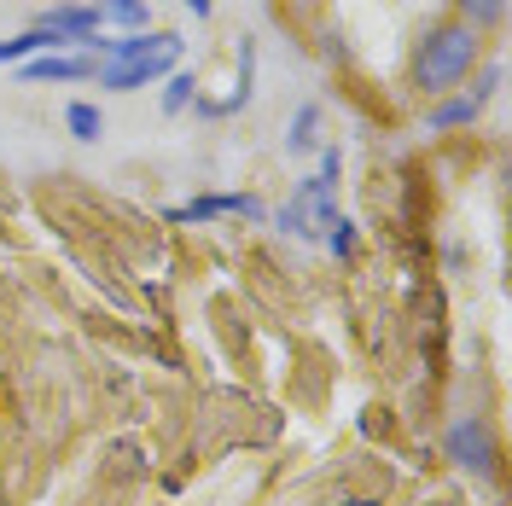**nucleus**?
<instances>
[{
    "mask_svg": "<svg viewBox=\"0 0 512 506\" xmlns=\"http://www.w3.org/2000/svg\"><path fill=\"white\" fill-rule=\"evenodd\" d=\"M320 245H326V251L338 256V262H355V222L344 216V210H338V216L326 222V233H320Z\"/></svg>",
    "mask_w": 512,
    "mask_h": 506,
    "instance_id": "2eb2a0df",
    "label": "nucleus"
},
{
    "mask_svg": "<svg viewBox=\"0 0 512 506\" xmlns=\"http://www.w3.org/2000/svg\"><path fill=\"white\" fill-rule=\"evenodd\" d=\"M291 204H297V216H303V227L309 233H326V222L338 216V181H320V175H303L297 181V192H291Z\"/></svg>",
    "mask_w": 512,
    "mask_h": 506,
    "instance_id": "0eeeda50",
    "label": "nucleus"
},
{
    "mask_svg": "<svg viewBox=\"0 0 512 506\" xmlns=\"http://www.w3.org/2000/svg\"><path fill=\"white\" fill-rule=\"evenodd\" d=\"M64 128H70L82 146H94V140H105V111H99L94 99H70V105H64Z\"/></svg>",
    "mask_w": 512,
    "mask_h": 506,
    "instance_id": "ddd939ff",
    "label": "nucleus"
},
{
    "mask_svg": "<svg viewBox=\"0 0 512 506\" xmlns=\"http://www.w3.org/2000/svg\"><path fill=\"white\" fill-rule=\"evenodd\" d=\"M483 64V35H472L466 24H431V30L414 41V59H408V82H414L425 99L454 94L460 82H472V70Z\"/></svg>",
    "mask_w": 512,
    "mask_h": 506,
    "instance_id": "f257e3e1",
    "label": "nucleus"
},
{
    "mask_svg": "<svg viewBox=\"0 0 512 506\" xmlns=\"http://www.w3.org/2000/svg\"><path fill=\"white\" fill-rule=\"evenodd\" d=\"M495 94H501V64H489V70L478 76V88H472V99H478V105H489Z\"/></svg>",
    "mask_w": 512,
    "mask_h": 506,
    "instance_id": "f3484780",
    "label": "nucleus"
},
{
    "mask_svg": "<svg viewBox=\"0 0 512 506\" xmlns=\"http://www.w3.org/2000/svg\"><path fill=\"white\" fill-rule=\"evenodd\" d=\"M35 30L59 35L70 53H88V47L99 41V30H105V24H99V6H47V12L35 18Z\"/></svg>",
    "mask_w": 512,
    "mask_h": 506,
    "instance_id": "39448f33",
    "label": "nucleus"
},
{
    "mask_svg": "<svg viewBox=\"0 0 512 506\" xmlns=\"http://www.w3.org/2000/svg\"><path fill=\"white\" fill-rule=\"evenodd\" d=\"M35 53H70V47H64L59 35H47V30H24V35H12V41H0V70L35 59Z\"/></svg>",
    "mask_w": 512,
    "mask_h": 506,
    "instance_id": "9b49d317",
    "label": "nucleus"
},
{
    "mask_svg": "<svg viewBox=\"0 0 512 506\" xmlns=\"http://www.w3.org/2000/svg\"><path fill=\"white\" fill-rule=\"evenodd\" d=\"M99 64L88 53H35V59L18 64L24 82H94Z\"/></svg>",
    "mask_w": 512,
    "mask_h": 506,
    "instance_id": "423d86ee",
    "label": "nucleus"
},
{
    "mask_svg": "<svg viewBox=\"0 0 512 506\" xmlns=\"http://www.w3.org/2000/svg\"><path fill=\"white\" fill-rule=\"evenodd\" d=\"M320 146V105H297V117H291V134H286V152L291 158H315Z\"/></svg>",
    "mask_w": 512,
    "mask_h": 506,
    "instance_id": "f8f14e48",
    "label": "nucleus"
},
{
    "mask_svg": "<svg viewBox=\"0 0 512 506\" xmlns=\"http://www.w3.org/2000/svg\"><path fill=\"white\" fill-rule=\"evenodd\" d=\"M326 506H384V501H373V495H344V501H326Z\"/></svg>",
    "mask_w": 512,
    "mask_h": 506,
    "instance_id": "aec40b11",
    "label": "nucleus"
},
{
    "mask_svg": "<svg viewBox=\"0 0 512 506\" xmlns=\"http://www.w3.org/2000/svg\"><path fill=\"white\" fill-rule=\"evenodd\" d=\"M198 94H204V88H198V76H192V70H169V88H163V117H181Z\"/></svg>",
    "mask_w": 512,
    "mask_h": 506,
    "instance_id": "4468645a",
    "label": "nucleus"
},
{
    "mask_svg": "<svg viewBox=\"0 0 512 506\" xmlns=\"http://www.w3.org/2000/svg\"><path fill=\"white\" fill-rule=\"evenodd\" d=\"M181 35L175 30H146V35H117L99 47V70L94 82L105 94H134L146 82H163L169 70H181Z\"/></svg>",
    "mask_w": 512,
    "mask_h": 506,
    "instance_id": "f03ea898",
    "label": "nucleus"
},
{
    "mask_svg": "<svg viewBox=\"0 0 512 506\" xmlns=\"http://www.w3.org/2000/svg\"><path fill=\"white\" fill-rule=\"evenodd\" d=\"M320 59H326V64H350V35L326 30V35H320Z\"/></svg>",
    "mask_w": 512,
    "mask_h": 506,
    "instance_id": "dca6fc26",
    "label": "nucleus"
},
{
    "mask_svg": "<svg viewBox=\"0 0 512 506\" xmlns=\"http://www.w3.org/2000/svg\"><path fill=\"white\" fill-rule=\"evenodd\" d=\"M216 216H245V222H268V204L256 192H204L192 204L163 210V222H216Z\"/></svg>",
    "mask_w": 512,
    "mask_h": 506,
    "instance_id": "20e7f679",
    "label": "nucleus"
},
{
    "mask_svg": "<svg viewBox=\"0 0 512 506\" xmlns=\"http://www.w3.org/2000/svg\"><path fill=\"white\" fill-rule=\"evenodd\" d=\"M483 117V105L472 94H443L425 111V134H448V128H472Z\"/></svg>",
    "mask_w": 512,
    "mask_h": 506,
    "instance_id": "6e6552de",
    "label": "nucleus"
},
{
    "mask_svg": "<svg viewBox=\"0 0 512 506\" xmlns=\"http://www.w3.org/2000/svg\"><path fill=\"white\" fill-rule=\"evenodd\" d=\"M315 158H320V181H338V175H344V152H338V146H320Z\"/></svg>",
    "mask_w": 512,
    "mask_h": 506,
    "instance_id": "a211bd4d",
    "label": "nucleus"
},
{
    "mask_svg": "<svg viewBox=\"0 0 512 506\" xmlns=\"http://www.w3.org/2000/svg\"><path fill=\"white\" fill-rule=\"evenodd\" d=\"M99 24H117L123 35L152 30V0H99Z\"/></svg>",
    "mask_w": 512,
    "mask_h": 506,
    "instance_id": "1a4fd4ad",
    "label": "nucleus"
},
{
    "mask_svg": "<svg viewBox=\"0 0 512 506\" xmlns=\"http://www.w3.org/2000/svg\"><path fill=\"white\" fill-rule=\"evenodd\" d=\"M454 24H466L472 35H495L507 24V0H454Z\"/></svg>",
    "mask_w": 512,
    "mask_h": 506,
    "instance_id": "9d476101",
    "label": "nucleus"
},
{
    "mask_svg": "<svg viewBox=\"0 0 512 506\" xmlns=\"http://www.w3.org/2000/svg\"><path fill=\"white\" fill-rule=\"evenodd\" d=\"M443 460L454 466V472L478 477V483H495V472H501V443H495L489 419H478V413H460V419H448V431H443Z\"/></svg>",
    "mask_w": 512,
    "mask_h": 506,
    "instance_id": "7ed1b4c3",
    "label": "nucleus"
},
{
    "mask_svg": "<svg viewBox=\"0 0 512 506\" xmlns=\"http://www.w3.org/2000/svg\"><path fill=\"white\" fill-rule=\"evenodd\" d=\"M181 6H187L198 24H210V18H216V0H181Z\"/></svg>",
    "mask_w": 512,
    "mask_h": 506,
    "instance_id": "6ab92c4d",
    "label": "nucleus"
}]
</instances>
